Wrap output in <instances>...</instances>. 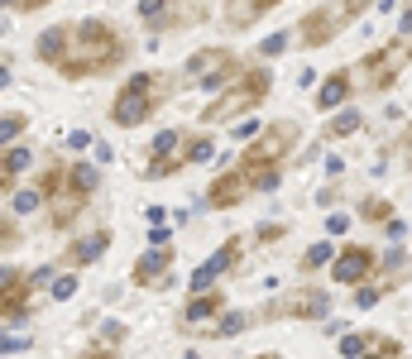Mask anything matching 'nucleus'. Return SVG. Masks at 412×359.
<instances>
[{"mask_svg": "<svg viewBox=\"0 0 412 359\" xmlns=\"http://www.w3.org/2000/svg\"><path fill=\"white\" fill-rule=\"evenodd\" d=\"M77 39H68V53L58 58L63 77H92V72H110L125 58V39L105 24V19H87L72 29Z\"/></svg>", "mask_w": 412, "mask_h": 359, "instance_id": "obj_1", "label": "nucleus"}, {"mask_svg": "<svg viewBox=\"0 0 412 359\" xmlns=\"http://www.w3.org/2000/svg\"><path fill=\"white\" fill-rule=\"evenodd\" d=\"M269 96V72L264 68H254V72H245L240 82H230V87L220 91L211 105H206V125H225V120H235V115H245V110H254L259 101Z\"/></svg>", "mask_w": 412, "mask_h": 359, "instance_id": "obj_2", "label": "nucleus"}, {"mask_svg": "<svg viewBox=\"0 0 412 359\" xmlns=\"http://www.w3.org/2000/svg\"><path fill=\"white\" fill-rule=\"evenodd\" d=\"M168 96V87L158 82V72H134L130 82H125V91L115 96V125H139V120H149L154 115V105Z\"/></svg>", "mask_w": 412, "mask_h": 359, "instance_id": "obj_3", "label": "nucleus"}, {"mask_svg": "<svg viewBox=\"0 0 412 359\" xmlns=\"http://www.w3.org/2000/svg\"><path fill=\"white\" fill-rule=\"evenodd\" d=\"M355 14H364V0H331V5H321V10L302 14L298 39H302L307 48H321V43H331V39H336Z\"/></svg>", "mask_w": 412, "mask_h": 359, "instance_id": "obj_4", "label": "nucleus"}, {"mask_svg": "<svg viewBox=\"0 0 412 359\" xmlns=\"http://www.w3.org/2000/svg\"><path fill=\"white\" fill-rule=\"evenodd\" d=\"M187 77H192L197 87H225V82L235 77L230 48H202V53H192V58H187Z\"/></svg>", "mask_w": 412, "mask_h": 359, "instance_id": "obj_5", "label": "nucleus"}, {"mask_svg": "<svg viewBox=\"0 0 412 359\" xmlns=\"http://www.w3.org/2000/svg\"><path fill=\"white\" fill-rule=\"evenodd\" d=\"M298 144V125L293 120H283V125H274L264 139H254L249 149H245V168L249 163H283V154Z\"/></svg>", "mask_w": 412, "mask_h": 359, "instance_id": "obj_6", "label": "nucleus"}, {"mask_svg": "<svg viewBox=\"0 0 412 359\" xmlns=\"http://www.w3.org/2000/svg\"><path fill=\"white\" fill-rule=\"evenodd\" d=\"M403 58H408V43H398V48H379L374 58H364V87H389L393 82V72L403 68Z\"/></svg>", "mask_w": 412, "mask_h": 359, "instance_id": "obj_7", "label": "nucleus"}, {"mask_svg": "<svg viewBox=\"0 0 412 359\" xmlns=\"http://www.w3.org/2000/svg\"><path fill=\"white\" fill-rule=\"evenodd\" d=\"M369 273H374V249L355 245V249H340V254H336V269H331V278L355 287V283H364Z\"/></svg>", "mask_w": 412, "mask_h": 359, "instance_id": "obj_8", "label": "nucleus"}, {"mask_svg": "<svg viewBox=\"0 0 412 359\" xmlns=\"http://www.w3.org/2000/svg\"><path fill=\"white\" fill-rule=\"evenodd\" d=\"M240 254H245V245H240V240H225V245H220V249H216V254L206 259L202 269L192 273V292H206V287H211V283H216L220 273L230 269V264H240Z\"/></svg>", "mask_w": 412, "mask_h": 359, "instance_id": "obj_9", "label": "nucleus"}, {"mask_svg": "<svg viewBox=\"0 0 412 359\" xmlns=\"http://www.w3.org/2000/svg\"><path fill=\"white\" fill-rule=\"evenodd\" d=\"M168 264H173V249H168V245H154V249L134 264V283H139V287H168Z\"/></svg>", "mask_w": 412, "mask_h": 359, "instance_id": "obj_10", "label": "nucleus"}, {"mask_svg": "<svg viewBox=\"0 0 412 359\" xmlns=\"http://www.w3.org/2000/svg\"><path fill=\"white\" fill-rule=\"evenodd\" d=\"M245 196H249L245 178H240V173H225V178L211 182V192H206V206H211V211H225V206H240Z\"/></svg>", "mask_w": 412, "mask_h": 359, "instance_id": "obj_11", "label": "nucleus"}, {"mask_svg": "<svg viewBox=\"0 0 412 359\" xmlns=\"http://www.w3.org/2000/svg\"><path fill=\"white\" fill-rule=\"evenodd\" d=\"M48 206H53V220H58V225H63V230H68V225H72V220H77V211H82V206H87V196H82V192H77V187H58V192H53V196H48Z\"/></svg>", "mask_w": 412, "mask_h": 359, "instance_id": "obj_12", "label": "nucleus"}, {"mask_svg": "<svg viewBox=\"0 0 412 359\" xmlns=\"http://www.w3.org/2000/svg\"><path fill=\"white\" fill-rule=\"evenodd\" d=\"M345 96H350V72H331L321 82V91H316V110H336Z\"/></svg>", "mask_w": 412, "mask_h": 359, "instance_id": "obj_13", "label": "nucleus"}, {"mask_svg": "<svg viewBox=\"0 0 412 359\" xmlns=\"http://www.w3.org/2000/svg\"><path fill=\"white\" fill-rule=\"evenodd\" d=\"M220 307H225V297H216V292H192V302H187L183 321H187V326H197V321H211V316H220Z\"/></svg>", "mask_w": 412, "mask_h": 359, "instance_id": "obj_14", "label": "nucleus"}, {"mask_svg": "<svg viewBox=\"0 0 412 359\" xmlns=\"http://www.w3.org/2000/svg\"><path fill=\"white\" fill-rule=\"evenodd\" d=\"M68 39H72V29H63V24H58V29H43V34H39V58L58 68V58L68 53Z\"/></svg>", "mask_w": 412, "mask_h": 359, "instance_id": "obj_15", "label": "nucleus"}, {"mask_svg": "<svg viewBox=\"0 0 412 359\" xmlns=\"http://www.w3.org/2000/svg\"><path fill=\"white\" fill-rule=\"evenodd\" d=\"M105 245H110V235H105V230H96L92 240H77V245L68 249V264H92V259H101Z\"/></svg>", "mask_w": 412, "mask_h": 359, "instance_id": "obj_16", "label": "nucleus"}, {"mask_svg": "<svg viewBox=\"0 0 412 359\" xmlns=\"http://www.w3.org/2000/svg\"><path fill=\"white\" fill-rule=\"evenodd\" d=\"M278 0H230V24H254L264 10H274Z\"/></svg>", "mask_w": 412, "mask_h": 359, "instance_id": "obj_17", "label": "nucleus"}, {"mask_svg": "<svg viewBox=\"0 0 412 359\" xmlns=\"http://www.w3.org/2000/svg\"><path fill=\"white\" fill-rule=\"evenodd\" d=\"M326 307H331V302H326L321 292H298V297L288 302V316H326Z\"/></svg>", "mask_w": 412, "mask_h": 359, "instance_id": "obj_18", "label": "nucleus"}, {"mask_svg": "<svg viewBox=\"0 0 412 359\" xmlns=\"http://www.w3.org/2000/svg\"><path fill=\"white\" fill-rule=\"evenodd\" d=\"M63 178H68V187H77L82 196H92V192L101 187V178H96V168H87V163H72V168H63Z\"/></svg>", "mask_w": 412, "mask_h": 359, "instance_id": "obj_19", "label": "nucleus"}, {"mask_svg": "<svg viewBox=\"0 0 412 359\" xmlns=\"http://www.w3.org/2000/svg\"><path fill=\"white\" fill-rule=\"evenodd\" d=\"M19 168H29V149H10V154H0V192L14 182Z\"/></svg>", "mask_w": 412, "mask_h": 359, "instance_id": "obj_20", "label": "nucleus"}, {"mask_svg": "<svg viewBox=\"0 0 412 359\" xmlns=\"http://www.w3.org/2000/svg\"><path fill=\"white\" fill-rule=\"evenodd\" d=\"M24 125H29V115H19V110L0 115V149H5L10 139H19V134H24Z\"/></svg>", "mask_w": 412, "mask_h": 359, "instance_id": "obj_21", "label": "nucleus"}, {"mask_svg": "<svg viewBox=\"0 0 412 359\" xmlns=\"http://www.w3.org/2000/svg\"><path fill=\"white\" fill-rule=\"evenodd\" d=\"M355 130H360V115H355V110H345V115H336V120L326 125L331 139H345V134H355Z\"/></svg>", "mask_w": 412, "mask_h": 359, "instance_id": "obj_22", "label": "nucleus"}, {"mask_svg": "<svg viewBox=\"0 0 412 359\" xmlns=\"http://www.w3.org/2000/svg\"><path fill=\"white\" fill-rule=\"evenodd\" d=\"M206 158H216V144H211V139H192V144H187V154H183V163H206Z\"/></svg>", "mask_w": 412, "mask_h": 359, "instance_id": "obj_23", "label": "nucleus"}, {"mask_svg": "<svg viewBox=\"0 0 412 359\" xmlns=\"http://www.w3.org/2000/svg\"><path fill=\"white\" fill-rule=\"evenodd\" d=\"M10 206H14V216H29V211H39V206H43V196H39V187H29V192H14V201H10Z\"/></svg>", "mask_w": 412, "mask_h": 359, "instance_id": "obj_24", "label": "nucleus"}, {"mask_svg": "<svg viewBox=\"0 0 412 359\" xmlns=\"http://www.w3.org/2000/svg\"><path fill=\"white\" fill-rule=\"evenodd\" d=\"M369 345H374V336H345V340H340V355L355 359V355H364Z\"/></svg>", "mask_w": 412, "mask_h": 359, "instance_id": "obj_25", "label": "nucleus"}, {"mask_svg": "<svg viewBox=\"0 0 412 359\" xmlns=\"http://www.w3.org/2000/svg\"><path fill=\"white\" fill-rule=\"evenodd\" d=\"M321 264H331V245H311L302 254V269H321Z\"/></svg>", "mask_w": 412, "mask_h": 359, "instance_id": "obj_26", "label": "nucleus"}, {"mask_svg": "<svg viewBox=\"0 0 412 359\" xmlns=\"http://www.w3.org/2000/svg\"><path fill=\"white\" fill-rule=\"evenodd\" d=\"M178 144H183V134H178V130H163V134H158V139H154V154H158V158H163V154H173V149H178Z\"/></svg>", "mask_w": 412, "mask_h": 359, "instance_id": "obj_27", "label": "nucleus"}, {"mask_svg": "<svg viewBox=\"0 0 412 359\" xmlns=\"http://www.w3.org/2000/svg\"><path fill=\"white\" fill-rule=\"evenodd\" d=\"M72 292H77V278H72V273H63V278H53V302H68Z\"/></svg>", "mask_w": 412, "mask_h": 359, "instance_id": "obj_28", "label": "nucleus"}, {"mask_svg": "<svg viewBox=\"0 0 412 359\" xmlns=\"http://www.w3.org/2000/svg\"><path fill=\"white\" fill-rule=\"evenodd\" d=\"M216 331H220V336H235V331H245V316H240V311H225Z\"/></svg>", "mask_w": 412, "mask_h": 359, "instance_id": "obj_29", "label": "nucleus"}, {"mask_svg": "<svg viewBox=\"0 0 412 359\" xmlns=\"http://www.w3.org/2000/svg\"><path fill=\"white\" fill-rule=\"evenodd\" d=\"M19 350H29V340H19V336L0 331V355H19Z\"/></svg>", "mask_w": 412, "mask_h": 359, "instance_id": "obj_30", "label": "nucleus"}, {"mask_svg": "<svg viewBox=\"0 0 412 359\" xmlns=\"http://www.w3.org/2000/svg\"><path fill=\"white\" fill-rule=\"evenodd\" d=\"M283 48H288V34H274V39H264V58H283Z\"/></svg>", "mask_w": 412, "mask_h": 359, "instance_id": "obj_31", "label": "nucleus"}, {"mask_svg": "<svg viewBox=\"0 0 412 359\" xmlns=\"http://www.w3.org/2000/svg\"><path fill=\"white\" fill-rule=\"evenodd\" d=\"M163 5H168V0H139V14H144L149 24H158V14H163Z\"/></svg>", "mask_w": 412, "mask_h": 359, "instance_id": "obj_32", "label": "nucleus"}, {"mask_svg": "<svg viewBox=\"0 0 412 359\" xmlns=\"http://www.w3.org/2000/svg\"><path fill=\"white\" fill-rule=\"evenodd\" d=\"M0 245H19V230L10 220H0Z\"/></svg>", "mask_w": 412, "mask_h": 359, "instance_id": "obj_33", "label": "nucleus"}, {"mask_svg": "<svg viewBox=\"0 0 412 359\" xmlns=\"http://www.w3.org/2000/svg\"><path fill=\"white\" fill-rule=\"evenodd\" d=\"M326 230H331V235H345V230H350V220H345V216H331V220H326Z\"/></svg>", "mask_w": 412, "mask_h": 359, "instance_id": "obj_34", "label": "nucleus"}, {"mask_svg": "<svg viewBox=\"0 0 412 359\" xmlns=\"http://www.w3.org/2000/svg\"><path fill=\"white\" fill-rule=\"evenodd\" d=\"M278 235H283V225H259V240H264V245H274Z\"/></svg>", "mask_w": 412, "mask_h": 359, "instance_id": "obj_35", "label": "nucleus"}, {"mask_svg": "<svg viewBox=\"0 0 412 359\" xmlns=\"http://www.w3.org/2000/svg\"><path fill=\"white\" fill-rule=\"evenodd\" d=\"M101 336H105V345H115V340H120V336H125V326H120V321H110V326H105Z\"/></svg>", "mask_w": 412, "mask_h": 359, "instance_id": "obj_36", "label": "nucleus"}, {"mask_svg": "<svg viewBox=\"0 0 412 359\" xmlns=\"http://www.w3.org/2000/svg\"><path fill=\"white\" fill-rule=\"evenodd\" d=\"M364 216H374V220H379V216H389V201H369V206H364Z\"/></svg>", "mask_w": 412, "mask_h": 359, "instance_id": "obj_37", "label": "nucleus"}, {"mask_svg": "<svg viewBox=\"0 0 412 359\" xmlns=\"http://www.w3.org/2000/svg\"><path fill=\"white\" fill-rule=\"evenodd\" d=\"M374 297H379L374 287H360V297H355V307H374Z\"/></svg>", "mask_w": 412, "mask_h": 359, "instance_id": "obj_38", "label": "nucleus"}, {"mask_svg": "<svg viewBox=\"0 0 412 359\" xmlns=\"http://www.w3.org/2000/svg\"><path fill=\"white\" fill-rule=\"evenodd\" d=\"M19 10H39V5H48V0H14Z\"/></svg>", "mask_w": 412, "mask_h": 359, "instance_id": "obj_39", "label": "nucleus"}, {"mask_svg": "<svg viewBox=\"0 0 412 359\" xmlns=\"http://www.w3.org/2000/svg\"><path fill=\"white\" fill-rule=\"evenodd\" d=\"M183 359H202V355H183Z\"/></svg>", "mask_w": 412, "mask_h": 359, "instance_id": "obj_40", "label": "nucleus"}, {"mask_svg": "<svg viewBox=\"0 0 412 359\" xmlns=\"http://www.w3.org/2000/svg\"><path fill=\"white\" fill-rule=\"evenodd\" d=\"M259 359H278V355H259Z\"/></svg>", "mask_w": 412, "mask_h": 359, "instance_id": "obj_41", "label": "nucleus"}]
</instances>
